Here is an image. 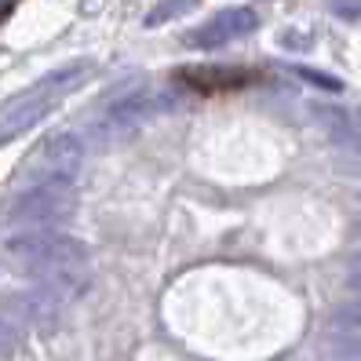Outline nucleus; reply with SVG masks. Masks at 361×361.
<instances>
[{
	"label": "nucleus",
	"instance_id": "f257e3e1",
	"mask_svg": "<svg viewBox=\"0 0 361 361\" xmlns=\"http://www.w3.org/2000/svg\"><path fill=\"white\" fill-rule=\"evenodd\" d=\"M4 252H8V263L30 274V278H44V274L70 270V267H88V245L59 230L15 233V238H8Z\"/></svg>",
	"mask_w": 361,
	"mask_h": 361
},
{
	"label": "nucleus",
	"instance_id": "f03ea898",
	"mask_svg": "<svg viewBox=\"0 0 361 361\" xmlns=\"http://www.w3.org/2000/svg\"><path fill=\"white\" fill-rule=\"evenodd\" d=\"M77 212V194L70 183H30L4 208V223L18 233L26 230H55Z\"/></svg>",
	"mask_w": 361,
	"mask_h": 361
},
{
	"label": "nucleus",
	"instance_id": "7ed1b4c3",
	"mask_svg": "<svg viewBox=\"0 0 361 361\" xmlns=\"http://www.w3.org/2000/svg\"><path fill=\"white\" fill-rule=\"evenodd\" d=\"M84 164V142L73 132H55L37 146V154L26 161L30 183H70Z\"/></svg>",
	"mask_w": 361,
	"mask_h": 361
},
{
	"label": "nucleus",
	"instance_id": "20e7f679",
	"mask_svg": "<svg viewBox=\"0 0 361 361\" xmlns=\"http://www.w3.org/2000/svg\"><path fill=\"white\" fill-rule=\"evenodd\" d=\"M256 26H259V15L252 11V8H226L219 15H212L208 23H201L194 33L186 37V44L190 48H201V51H212V48L230 44V40L248 37Z\"/></svg>",
	"mask_w": 361,
	"mask_h": 361
},
{
	"label": "nucleus",
	"instance_id": "39448f33",
	"mask_svg": "<svg viewBox=\"0 0 361 361\" xmlns=\"http://www.w3.org/2000/svg\"><path fill=\"white\" fill-rule=\"evenodd\" d=\"M157 110L161 106L150 95H117L114 102H106L102 117L95 121V132H99V139H124L135 128H142Z\"/></svg>",
	"mask_w": 361,
	"mask_h": 361
},
{
	"label": "nucleus",
	"instance_id": "423d86ee",
	"mask_svg": "<svg viewBox=\"0 0 361 361\" xmlns=\"http://www.w3.org/2000/svg\"><path fill=\"white\" fill-rule=\"evenodd\" d=\"M4 314L11 317V322L18 329H55L59 314H62V303L55 300V295H48L44 288H30V292H15L4 300Z\"/></svg>",
	"mask_w": 361,
	"mask_h": 361
},
{
	"label": "nucleus",
	"instance_id": "0eeeda50",
	"mask_svg": "<svg viewBox=\"0 0 361 361\" xmlns=\"http://www.w3.org/2000/svg\"><path fill=\"white\" fill-rule=\"evenodd\" d=\"M310 117L325 128V135L350 150L361 161V114L347 110V106H329V102H310Z\"/></svg>",
	"mask_w": 361,
	"mask_h": 361
},
{
	"label": "nucleus",
	"instance_id": "6e6552de",
	"mask_svg": "<svg viewBox=\"0 0 361 361\" xmlns=\"http://www.w3.org/2000/svg\"><path fill=\"white\" fill-rule=\"evenodd\" d=\"M51 95L48 92H40V88H33V92H26L23 99H15L4 114H0V146L4 142H11V139H18L23 132H30L33 124H40L48 117V110H51Z\"/></svg>",
	"mask_w": 361,
	"mask_h": 361
},
{
	"label": "nucleus",
	"instance_id": "1a4fd4ad",
	"mask_svg": "<svg viewBox=\"0 0 361 361\" xmlns=\"http://www.w3.org/2000/svg\"><path fill=\"white\" fill-rule=\"evenodd\" d=\"M186 84H194L201 92H219V88H238L248 80L245 70H223V66H197V70H179Z\"/></svg>",
	"mask_w": 361,
	"mask_h": 361
},
{
	"label": "nucleus",
	"instance_id": "9d476101",
	"mask_svg": "<svg viewBox=\"0 0 361 361\" xmlns=\"http://www.w3.org/2000/svg\"><path fill=\"white\" fill-rule=\"evenodd\" d=\"M92 73V62H70V66H62V70H55V73H48L44 80L37 84L40 92H48L51 99H59V95H66L70 88H77V84Z\"/></svg>",
	"mask_w": 361,
	"mask_h": 361
},
{
	"label": "nucleus",
	"instance_id": "9b49d317",
	"mask_svg": "<svg viewBox=\"0 0 361 361\" xmlns=\"http://www.w3.org/2000/svg\"><path fill=\"white\" fill-rule=\"evenodd\" d=\"M325 347H329V354L339 357V361H361V329L332 332Z\"/></svg>",
	"mask_w": 361,
	"mask_h": 361
},
{
	"label": "nucleus",
	"instance_id": "f8f14e48",
	"mask_svg": "<svg viewBox=\"0 0 361 361\" xmlns=\"http://www.w3.org/2000/svg\"><path fill=\"white\" fill-rule=\"evenodd\" d=\"M197 0H161V4L146 15V26H161V23H172V18H179L183 11H190Z\"/></svg>",
	"mask_w": 361,
	"mask_h": 361
},
{
	"label": "nucleus",
	"instance_id": "ddd939ff",
	"mask_svg": "<svg viewBox=\"0 0 361 361\" xmlns=\"http://www.w3.org/2000/svg\"><path fill=\"white\" fill-rule=\"evenodd\" d=\"M18 343H23V329H18L8 314H0V357L15 354Z\"/></svg>",
	"mask_w": 361,
	"mask_h": 361
},
{
	"label": "nucleus",
	"instance_id": "4468645a",
	"mask_svg": "<svg viewBox=\"0 0 361 361\" xmlns=\"http://www.w3.org/2000/svg\"><path fill=\"white\" fill-rule=\"evenodd\" d=\"M336 322H343L347 329H361V295H357L354 303L336 307Z\"/></svg>",
	"mask_w": 361,
	"mask_h": 361
},
{
	"label": "nucleus",
	"instance_id": "2eb2a0df",
	"mask_svg": "<svg viewBox=\"0 0 361 361\" xmlns=\"http://www.w3.org/2000/svg\"><path fill=\"white\" fill-rule=\"evenodd\" d=\"M332 11L347 23H361V0H332Z\"/></svg>",
	"mask_w": 361,
	"mask_h": 361
},
{
	"label": "nucleus",
	"instance_id": "dca6fc26",
	"mask_svg": "<svg viewBox=\"0 0 361 361\" xmlns=\"http://www.w3.org/2000/svg\"><path fill=\"white\" fill-rule=\"evenodd\" d=\"M295 73H300L303 80H314V84H322V88H329V92H339V88H343V84H339V80H332L329 73H317V70H295Z\"/></svg>",
	"mask_w": 361,
	"mask_h": 361
},
{
	"label": "nucleus",
	"instance_id": "f3484780",
	"mask_svg": "<svg viewBox=\"0 0 361 361\" xmlns=\"http://www.w3.org/2000/svg\"><path fill=\"white\" fill-rule=\"evenodd\" d=\"M347 288H350L354 295H361V256L347 263Z\"/></svg>",
	"mask_w": 361,
	"mask_h": 361
},
{
	"label": "nucleus",
	"instance_id": "a211bd4d",
	"mask_svg": "<svg viewBox=\"0 0 361 361\" xmlns=\"http://www.w3.org/2000/svg\"><path fill=\"white\" fill-rule=\"evenodd\" d=\"M8 11H11V0H0V18H4Z\"/></svg>",
	"mask_w": 361,
	"mask_h": 361
},
{
	"label": "nucleus",
	"instance_id": "6ab92c4d",
	"mask_svg": "<svg viewBox=\"0 0 361 361\" xmlns=\"http://www.w3.org/2000/svg\"><path fill=\"white\" fill-rule=\"evenodd\" d=\"M357 230H361V216H357Z\"/></svg>",
	"mask_w": 361,
	"mask_h": 361
}]
</instances>
